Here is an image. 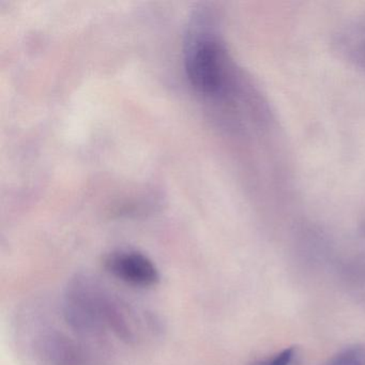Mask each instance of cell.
<instances>
[{
	"label": "cell",
	"mask_w": 365,
	"mask_h": 365,
	"mask_svg": "<svg viewBox=\"0 0 365 365\" xmlns=\"http://www.w3.org/2000/svg\"><path fill=\"white\" fill-rule=\"evenodd\" d=\"M324 365H365L364 346H351L331 356Z\"/></svg>",
	"instance_id": "obj_5"
},
{
	"label": "cell",
	"mask_w": 365,
	"mask_h": 365,
	"mask_svg": "<svg viewBox=\"0 0 365 365\" xmlns=\"http://www.w3.org/2000/svg\"><path fill=\"white\" fill-rule=\"evenodd\" d=\"M296 354V347H288L277 352L274 356L262 359V360L256 361L250 365H292Z\"/></svg>",
	"instance_id": "obj_6"
},
{
	"label": "cell",
	"mask_w": 365,
	"mask_h": 365,
	"mask_svg": "<svg viewBox=\"0 0 365 365\" xmlns=\"http://www.w3.org/2000/svg\"><path fill=\"white\" fill-rule=\"evenodd\" d=\"M361 234H362L363 238H365V223L361 227Z\"/></svg>",
	"instance_id": "obj_7"
},
{
	"label": "cell",
	"mask_w": 365,
	"mask_h": 365,
	"mask_svg": "<svg viewBox=\"0 0 365 365\" xmlns=\"http://www.w3.org/2000/svg\"><path fill=\"white\" fill-rule=\"evenodd\" d=\"M61 315L73 330L106 343L112 335L125 345L138 346L159 330L153 314L91 273H78L69 279Z\"/></svg>",
	"instance_id": "obj_1"
},
{
	"label": "cell",
	"mask_w": 365,
	"mask_h": 365,
	"mask_svg": "<svg viewBox=\"0 0 365 365\" xmlns=\"http://www.w3.org/2000/svg\"><path fill=\"white\" fill-rule=\"evenodd\" d=\"M219 42L209 38L196 40L185 56V70L192 86L204 95L222 93L228 82L230 65Z\"/></svg>",
	"instance_id": "obj_3"
},
{
	"label": "cell",
	"mask_w": 365,
	"mask_h": 365,
	"mask_svg": "<svg viewBox=\"0 0 365 365\" xmlns=\"http://www.w3.org/2000/svg\"><path fill=\"white\" fill-rule=\"evenodd\" d=\"M61 319V327L43 322L31 337V348L42 364L106 365L110 362L108 343L85 336Z\"/></svg>",
	"instance_id": "obj_2"
},
{
	"label": "cell",
	"mask_w": 365,
	"mask_h": 365,
	"mask_svg": "<svg viewBox=\"0 0 365 365\" xmlns=\"http://www.w3.org/2000/svg\"><path fill=\"white\" fill-rule=\"evenodd\" d=\"M103 267L108 274L136 288L155 287L160 282L155 262L134 250H116L104 257Z\"/></svg>",
	"instance_id": "obj_4"
}]
</instances>
